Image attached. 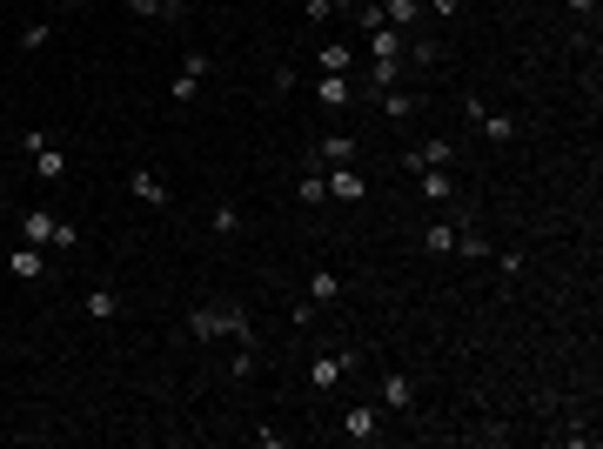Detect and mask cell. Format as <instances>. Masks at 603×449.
Segmentation results:
<instances>
[{
	"label": "cell",
	"mask_w": 603,
	"mask_h": 449,
	"mask_svg": "<svg viewBox=\"0 0 603 449\" xmlns=\"http://www.w3.org/2000/svg\"><path fill=\"white\" fill-rule=\"evenodd\" d=\"M188 336H195V342H215V336L255 342V329H248V308H241V302H201V308H188Z\"/></svg>",
	"instance_id": "6da1fadb"
},
{
	"label": "cell",
	"mask_w": 603,
	"mask_h": 449,
	"mask_svg": "<svg viewBox=\"0 0 603 449\" xmlns=\"http://www.w3.org/2000/svg\"><path fill=\"white\" fill-rule=\"evenodd\" d=\"M462 114H470L476 134H482V142H496V148H510L516 134H523V121H516V114H496V108H482V101H470Z\"/></svg>",
	"instance_id": "7a4b0ae2"
},
{
	"label": "cell",
	"mask_w": 603,
	"mask_h": 449,
	"mask_svg": "<svg viewBox=\"0 0 603 449\" xmlns=\"http://www.w3.org/2000/svg\"><path fill=\"white\" fill-rule=\"evenodd\" d=\"M450 161H456V142H443V134H436V142H416V148L403 154L409 175H423V168H450Z\"/></svg>",
	"instance_id": "3957f363"
},
{
	"label": "cell",
	"mask_w": 603,
	"mask_h": 449,
	"mask_svg": "<svg viewBox=\"0 0 603 449\" xmlns=\"http://www.w3.org/2000/svg\"><path fill=\"white\" fill-rule=\"evenodd\" d=\"M416 188H423V201H429V209H450V201H456V175H450V168H423V175H416Z\"/></svg>",
	"instance_id": "277c9868"
},
{
	"label": "cell",
	"mask_w": 603,
	"mask_h": 449,
	"mask_svg": "<svg viewBox=\"0 0 603 449\" xmlns=\"http://www.w3.org/2000/svg\"><path fill=\"white\" fill-rule=\"evenodd\" d=\"M128 188H134V201H148V209H168V181L154 175V168H128Z\"/></svg>",
	"instance_id": "5b68a950"
},
{
	"label": "cell",
	"mask_w": 603,
	"mask_h": 449,
	"mask_svg": "<svg viewBox=\"0 0 603 449\" xmlns=\"http://www.w3.org/2000/svg\"><path fill=\"white\" fill-rule=\"evenodd\" d=\"M21 241H27V249H54V215H47V209H27V215H21Z\"/></svg>",
	"instance_id": "8992f818"
},
{
	"label": "cell",
	"mask_w": 603,
	"mask_h": 449,
	"mask_svg": "<svg viewBox=\"0 0 603 449\" xmlns=\"http://www.w3.org/2000/svg\"><path fill=\"white\" fill-rule=\"evenodd\" d=\"M7 268L21 275V282H41V275H47V249H27V241H21V249L7 255Z\"/></svg>",
	"instance_id": "52a82bcc"
},
{
	"label": "cell",
	"mask_w": 603,
	"mask_h": 449,
	"mask_svg": "<svg viewBox=\"0 0 603 449\" xmlns=\"http://www.w3.org/2000/svg\"><path fill=\"white\" fill-rule=\"evenodd\" d=\"M423 21V0H383V27H395V34H409Z\"/></svg>",
	"instance_id": "ba28073f"
},
{
	"label": "cell",
	"mask_w": 603,
	"mask_h": 449,
	"mask_svg": "<svg viewBox=\"0 0 603 449\" xmlns=\"http://www.w3.org/2000/svg\"><path fill=\"white\" fill-rule=\"evenodd\" d=\"M342 436H349V443H375V409H369V403H355L349 416H342Z\"/></svg>",
	"instance_id": "9c48e42d"
},
{
	"label": "cell",
	"mask_w": 603,
	"mask_h": 449,
	"mask_svg": "<svg viewBox=\"0 0 603 449\" xmlns=\"http://www.w3.org/2000/svg\"><path fill=\"white\" fill-rule=\"evenodd\" d=\"M329 201H362V175H355L349 161L329 168Z\"/></svg>",
	"instance_id": "30bf717a"
},
{
	"label": "cell",
	"mask_w": 603,
	"mask_h": 449,
	"mask_svg": "<svg viewBox=\"0 0 603 449\" xmlns=\"http://www.w3.org/2000/svg\"><path fill=\"white\" fill-rule=\"evenodd\" d=\"M342 296V275L336 268H316V275H308V302H316V308H329Z\"/></svg>",
	"instance_id": "8fae6325"
},
{
	"label": "cell",
	"mask_w": 603,
	"mask_h": 449,
	"mask_svg": "<svg viewBox=\"0 0 603 449\" xmlns=\"http://www.w3.org/2000/svg\"><path fill=\"white\" fill-rule=\"evenodd\" d=\"M316 94H322V108H349V101H355L349 74H322V81H316Z\"/></svg>",
	"instance_id": "7c38bea8"
},
{
	"label": "cell",
	"mask_w": 603,
	"mask_h": 449,
	"mask_svg": "<svg viewBox=\"0 0 603 449\" xmlns=\"http://www.w3.org/2000/svg\"><path fill=\"white\" fill-rule=\"evenodd\" d=\"M316 161H329V168H342V161H355V134H322Z\"/></svg>",
	"instance_id": "4fadbf2b"
},
{
	"label": "cell",
	"mask_w": 603,
	"mask_h": 449,
	"mask_svg": "<svg viewBox=\"0 0 603 449\" xmlns=\"http://www.w3.org/2000/svg\"><path fill=\"white\" fill-rule=\"evenodd\" d=\"M416 403V383L409 376H383V409H409Z\"/></svg>",
	"instance_id": "5bb4252c"
},
{
	"label": "cell",
	"mask_w": 603,
	"mask_h": 449,
	"mask_svg": "<svg viewBox=\"0 0 603 449\" xmlns=\"http://www.w3.org/2000/svg\"><path fill=\"white\" fill-rule=\"evenodd\" d=\"M81 308H88L94 322H114L121 316V296H114V288H88V302H81Z\"/></svg>",
	"instance_id": "9a60e30c"
},
{
	"label": "cell",
	"mask_w": 603,
	"mask_h": 449,
	"mask_svg": "<svg viewBox=\"0 0 603 449\" xmlns=\"http://www.w3.org/2000/svg\"><path fill=\"white\" fill-rule=\"evenodd\" d=\"M296 195H302V209H322V201H329V175H322V168H308Z\"/></svg>",
	"instance_id": "2e32d148"
},
{
	"label": "cell",
	"mask_w": 603,
	"mask_h": 449,
	"mask_svg": "<svg viewBox=\"0 0 603 449\" xmlns=\"http://www.w3.org/2000/svg\"><path fill=\"white\" fill-rule=\"evenodd\" d=\"M423 249H429V255H450V249H456V221H429V229H423Z\"/></svg>",
	"instance_id": "e0dca14e"
},
{
	"label": "cell",
	"mask_w": 603,
	"mask_h": 449,
	"mask_svg": "<svg viewBox=\"0 0 603 449\" xmlns=\"http://www.w3.org/2000/svg\"><path fill=\"white\" fill-rule=\"evenodd\" d=\"M383 114L389 121H409V114H416V94H409V88H383Z\"/></svg>",
	"instance_id": "ac0fdd59"
},
{
	"label": "cell",
	"mask_w": 603,
	"mask_h": 449,
	"mask_svg": "<svg viewBox=\"0 0 603 449\" xmlns=\"http://www.w3.org/2000/svg\"><path fill=\"white\" fill-rule=\"evenodd\" d=\"M34 175H41V181H61V175H67V154H61V148H41V154H34Z\"/></svg>",
	"instance_id": "d6986e66"
},
{
	"label": "cell",
	"mask_w": 603,
	"mask_h": 449,
	"mask_svg": "<svg viewBox=\"0 0 603 449\" xmlns=\"http://www.w3.org/2000/svg\"><path fill=\"white\" fill-rule=\"evenodd\" d=\"M308 383H316V389H336V383H342V356H316V369H308Z\"/></svg>",
	"instance_id": "ffe728a7"
},
{
	"label": "cell",
	"mask_w": 603,
	"mask_h": 449,
	"mask_svg": "<svg viewBox=\"0 0 603 449\" xmlns=\"http://www.w3.org/2000/svg\"><path fill=\"white\" fill-rule=\"evenodd\" d=\"M383 88H403V61L375 54V94H383Z\"/></svg>",
	"instance_id": "44dd1931"
},
{
	"label": "cell",
	"mask_w": 603,
	"mask_h": 449,
	"mask_svg": "<svg viewBox=\"0 0 603 449\" xmlns=\"http://www.w3.org/2000/svg\"><path fill=\"white\" fill-rule=\"evenodd\" d=\"M369 41H375V54H389V61H403V34H395V27H375V34H369Z\"/></svg>",
	"instance_id": "7402d4cb"
},
{
	"label": "cell",
	"mask_w": 603,
	"mask_h": 449,
	"mask_svg": "<svg viewBox=\"0 0 603 449\" xmlns=\"http://www.w3.org/2000/svg\"><path fill=\"white\" fill-rule=\"evenodd\" d=\"M349 67H355L349 47H322V74H349Z\"/></svg>",
	"instance_id": "603a6c76"
},
{
	"label": "cell",
	"mask_w": 603,
	"mask_h": 449,
	"mask_svg": "<svg viewBox=\"0 0 603 449\" xmlns=\"http://www.w3.org/2000/svg\"><path fill=\"white\" fill-rule=\"evenodd\" d=\"M54 249H61V255L81 249V229H74V221H54Z\"/></svg>",
	"instance_id": "cb8c5ba5"
},
{
	"label": "cell",
	"mask_w": 603,
	"mask_h": 449,
	"mask_svg": "<svg viewBox=\"0 0 603 449\" xmlns=\"http://www.w3.org/2000/svg\"><path fill=\"white\" fill-rule=\"evenodd\" d=\"M241 229V209H229V201H221V209H215V235H235Z\"/></svg>",
	"instance_id": "d4e9b609"
},
{
	"label": "cell",
	"mask_w": 603,
	"mask_h": 449,
	"mask_svg": "<svg viewBox=\"0 0 603 449\" xmlns=\"http://www.w3.org/2000/svg\"><path fill=\"white\" fill-rule=\"evenodd\" d=\"M355 21L375 34V27H383V0H362V7H355Z\"/></svg>",
	"instance_id": "484cf974"
},
{
	"label": "cell",
	"mask_w": 603,
	"mask_h": 449,
	"mask_svg": "<svg viewBox=\"0 0 603 449\" xmlns=\"http://www.w3.org/2000/svg\"><path fill=\"white\" fill-rule=\"evenodd\" d=\"M209 67H215L209 54H181V74H195V81H209Z\"/></svg>",
	"instance_id": "4316f807"
},
{
	"label": "cell",
	"mask_w": 603,
	"mask_h": 449,
	"mask_svg": "<svg viewBox=\"0 0 603 449\" xmlns=\"http://www.w3.org/2000/svg\"><path fill=\"white\" fill-rule=\"evenodd\" d=\"M195 88H201V81H195V74H175V88H168V94H175V101H181V108H188V101H195Z\"/></svg>",
	"instance_id": "83f0119b"
},
{
	"label": "cell",
	"mask_w": 603,
	"mask_h": 449,
	"mask_svg": "<svg viewBox=\"0 0 603 449\" xmlns=\"http://www.w3.org/2000/svg\"><path fill=\"white\" fill-rule=\"evenodd\" d=\"M336 7H342V0H308V21H329Z\"/></svg>",
	"instance_id": "f1b7e54d"
},
{
	"label": "cell",
	"mask_w": 603,
	"mask_h": 449,
	"mask_svg": "<svg viewBox=\"0 0 603 449\" xmlns=\"http://www.w3.org/2000/svg\"><path fill=\"white\" fill-rule=\"evenodd\" d=\"M128 14H134V21H154L161 7H154V0H128Z\"/></svg>",
	"instance_id": "f546056e"
},
{
	"label": "cell",
	"mask_w": 603,
	"mask_h": 449,
	"mask_svg": "<svg viewBox=\"0 0 603 449\" xmlns=\"http://www.w3.org/2000/svg\"><path fill=\"white\" fill-rule=\"evenodd\" d=\"M597 7L603 0H570V14H583V21H597Z\"/></svg>",
	"instance_id": "4dcf8cb0"
},
{
	"label": "cell",
	"mask_w": 603,
	"mask_h": 449,
	"mask_svg": "<svg viewBox=\"0 0 603 449\" xmlns=\"http://www.w3.org/2000/svg\"><path fill=\"white\" fill-rule=\"evenodd\" d=\"M456 7H462V0H429V14H443V21H450Z\"/></svg>",
	"instance_id": "1f68e13d"
},
{
	"label": "cell",
	"mask_w": 603,
	"mask_h": 449,
	"mask_svg": "<svg viewBox=\"0 0 603 449\" xmlns=\"http://www.w3.org/2000/svg\"><path fill=\"white\" fill-rule=\"evenodd\" d=\"M154 7H161L168 21H175V14H188V0H154Z\"/></svg>",
	"instance_id": "d6a6232c"
},
{
	"label": "cell",
	"mask_w": 603,
	"mask_h": 449,
	"mask_svg": "<svg viewBox=\"0 0 603 449\" xmlns=\"http://www.w3.org/2000/svg\"><path fill=\"white\" fill-rule=\"evenodd\" d=\"M61 7H88V0H61Z\"/></svg>",
	"instance_id": "836d02e7"
},
{
	"label": "cell",
	"mask_w": 603,
	"mask_h": 449,
	"mask_svg": "<svg viewBox=\"0 0 603 449\" xmlns=\"http://www.w3.org/2000/svg\"><path fill=\"white\" fill-rule=\"evenodd\" d=\"M0 201H7V175H0Z\"/></svg>",
	"instance_id": "e575fe53"
}]
</instances>
